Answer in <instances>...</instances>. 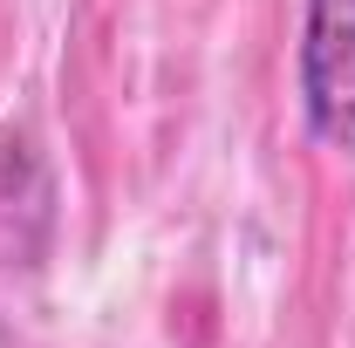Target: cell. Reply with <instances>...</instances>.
Returning <instances> with one entry per match:
<instances>
[{
  "mask_svg": "<svg viewBox=\"0 0 355 348\" xmlns=\"http://www.w3.org/2000/svg\"><path fill=\"white\" fill-rule=\"evenodd\" d=\"M294 89L308 137L355 157V0H301Z\"/></svg>",
  "mask_w": 355,
  "mask_h": 348,
  "instance_id": "obj_1",
  "label": "cell"
}]
</instances>
